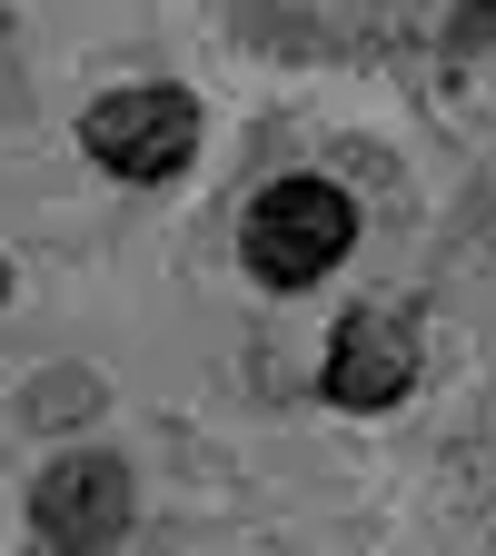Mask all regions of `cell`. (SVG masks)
<instances>
[{
	"label": "cell",
	"mask_w": 496,
	"mask_h": 556,
	"mask_svg": "<svg viewBox=\"0 0 496 556\" xmlns=\"http://www.w3.org/2000/svg\"><path fill=\"white\" fill-rule=\"evenodd\" d=\"M496 40V0H457L447 11V50H486Z\"/></svg>",
	"instance_id": "5"
},
{
	"label": "cell",
	"mask_w": 496,
	"mask_h": 556,
	"mask_svg": "<svg viewBox=\"0 0 496 556\" xmlns=\"http://www.w3.org/2000/svg\"><path fill=\"white\" fill-rule=\"evenodd\" d=\"M358 249V199L338 179H268L239 219V268L258 289H318Z\"/></svg>",
	"instance_id": "1"
},
{
	"label": "cell",
	"mask_w": 496,
	"mask_h": 556,
	"mask_svg": "<svg viewBox=\"0 0 496 556\" xmlns=\"http://www.w3.org/2000/svg\"><path fill=\"white\" fill-rule=\"evenodd\" d=\"M318 388H328V407H347V417L397 407V397L417 388V328H407L397 308H347L338 338H328Z\"/></svg>",
	"instance_id": "4"
},
{
	"label": "cell",
	"mask_w": 496,
	"mask_h": 556,
	"mask_svg": "<svg viewBox=\"0 0 496 556\" xmlns=\"http://www.w3.org/2000/svg\"><path fill=\"white\" fill-rule=\"evenodd\" d=\"M80 150H90V169H110L129 189H160V179H179L199 160V100L169 90V80L110 90V100L80 110Z\"/></svg>",
	"instance_id": "2"
},
{
	"label": "cell",
	"mask_w": 496,
	"mask_h": 556,
	"mask_svg": "<svg viewBox=\"0 0 496 556\" xmlns=\"http://www.w3.org/2000/svg\"><path fill=\"white\" fill-rule=\"evenodd\" d=\"M129 467L110 457V447H69V457H50L40 467V486H30V527H40V546H60V556H100V546H119L129 536Z\"/></svg>",
	"instance_id": "3"
},
{
	"label": "cell",
	"mask_w": 496,
	"mask_h": 556,
	"mask_svg": "<svg viewBox=\"0 0 496 556\" xmlns=\"http://www.w3.org/2000/svg\"><path fill=\"white\" fill-rule=\"evenodd\" d=\"M0 299H11V268H0Z\"/></svg>",
	"instance_id": "6"
}]
</instances>
